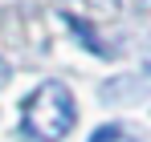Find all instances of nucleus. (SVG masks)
Returning <instances> with one entry per match:
<instances>
[{"mask_svg":"<svg viewBox=\"0 0 151 142\" xmlns=\"http://www.w3.org/2000/svg\"><path fill=\"white\" fill-rule=\"evenodd\" d=\"M8 73H12V69H8V61H4V57H0V85H4V81H8Z\"/></svg>","mask_w":151,"mask_h":142,"instance_id":"obj_4","label":"nucleus"},{"mask_svg":"<svg viewBox=\"0 0 151 142\" xmlns=\"http://www.w3.org/2000/svg\"><path fill=\"white\" fill-rule=\"evenodd\" d=\"M78 122V106L74 94L61 85V81H41L33 94L25 97V118H21V130H25L33 142H61Z\"/></svg>","mask_w":151,"mask_h":142,"instance_id":"obj_1","label":"nucleus"},{"mask_svg":"<svg viewBox=\"0 0 151 142\" xmlns=\"http://www.w3.org/2000/svg\"><path fill=\"white\" fill-rule=\"evenodd\" d=\"M65 24H70V33H78V41L90 49V53H98V57H114V49H106V45H102L98 37H94V28L82 21V16H74V12H70V16H65Z\"/></svg>","mask_w":151,"mask_h":142,"instance_id":"obj_2","label":"nucleus"},{"mask_svg":"<svg viewBox=\"0 0 151 142\" xmlns=\"http://www.w3.org/2000/svg\"><path fill=\"white\" fill-rule=\"evenodd\" d=\"M143 69H147V73H151V45H147V49H143Z\"/></svg>","mask_w":151,"mask_h":142,"instance_id":"obj_5","label":"nucleus"},{"mask_svg":"<svg viewBox=\"0 0 151 142\" xmlns=\"http://www.w3.org/2000/svg\"><path fill=\"white\" fill-rule=\"evenodd\" d=\"M139 134L131 130V126H119V122H110V126H102L90 134V142H135Z\"/></svg>","mask_w":151,"mask_h":142,"instance_id":"obj_3","label":"nucleus"}]
</instances>
